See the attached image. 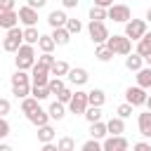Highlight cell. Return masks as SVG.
<instances>
[{
	"instance_id": "obj_18",
	"label": "cell",
	"mask_w": 151,
	"mask_h": 151,
	"mask_svg": "<svg viewBox=\"0 0 151 151\" xmlns=\"http://www.w3.org/2000/svg\"><path fill=\"white\" fill-rule=\"evenodd\" d=\"M142 66H144L142 54H137V52H134V54H132V52H130V54H125V68H127V71H134V73H137Z\"/></svg>"
},
{
	"instance_id": "obj_14",
	"label": "cell",
	"mask_w": 151,
	"mask_h": 151,
	"mask_svg": "<svg viewBox=\"0 0 151 151\" xmlns=\"http://www.w3.org/2000/svg\"><path fill=\"white\" fill-rule=\"evenodd\" d=\"M19 24V14L14 12V9H5V12H0V28H12V26H17Z\"/></svg>"
},
{
	"instance_id": "obj_21",
	"label": "cell",
	"mask_w": 151,
	"mask_h": 151,
	"mask_svg": "<svg viewBox=\"0 0 151 151\" xmlns=\"http://www.w3.org/2000/svg\"><path fill=\"white\" fill-rule=\"evenodd\" d=\"M47 113H50V118H52V120H61V118L66 116V104H61V101L57 99V101H52V104H50Z\"/></svg>"
},
{
	"instance_id": "obj_32",
	"label": "cell",
	"mask_w": 151,
	"mask_h": 151,
	"mask_svg": "<svg viewBox=\"0 0 151 151\" xmlns=\"http://www.w3.org/2000/svg\"><path fill=\"white\" fill-rule=\"evenodd\" d=\"M31 94H33L38 101H42V99L52 97V94H50V90H47V85H31Z\"/></svg>"
},
{
	"instance_id": "obj_38",
	"label": "cell",
	"mask_w": 151,
	"mask_h": 151,
	"mask_svg": "<svg viewBox=\"0 0 151 151\" xmlns=\"http://www.w3.org/2000/svg\"><path fill=\"white\" fill-rule=\"evenodd\" d=\"M73 149H76V142L71 137H61L57 142V151H73Z\"/></svg>"
},
{
	"instance_id": "obj_15",
	"label": "cell",
	"mask_w": 151,
	"mask_h": 151,
	"mask_svg": "<svg viewBox=\"0 0 151 151\" xmlns=\"http://www.w3.org/2000/svg\"><path fill=\"white\" fill-rule=\"evenodd\" d=\"M137 125H139V134L151 139V111H144V113H139V118H137Z\"/></svg>"
},
{
	"instance_id": "obj_10",
	"label": "cell",
	"mask_w": 151,
	"mask_h": 151,
	"mask_svg": "<svg viewBox=\"0 0 151 151\" xmlns=\"http://www.w3.org/2000/svg\"><path fill=\"white\" fill-rule=\"evenodd\" d=\"M19 21L24 24V26H35L38 24V9L35 7H31V5H24V7H19Z\"/></svg>"
},
{
	"instance_id": "obj_11",
	"label": "cell",
	"mask_w": 151,
	"mask_h": 151,
	"mask_svg": "<svg viewBox=\"0 0 151 151\" xmlns=\"http://www.w3.org/2000/svg\"><path fill=\"white\" fill-rule=\"evenodd\" d=\"M47 80H50V71L40 64H33L31 66V83L33 85H47Z\"/></svg>"
},
{
	"instance_id": "obj_28",
	"label": "cell",
	"mask_w": 151,
	"mask_h": 151,
	"mask_svg": "<svg viewBox=\"0 0 151 151\" xmlns=\"http://www.w3.org/2000/svg\"><path fill=\"white\" fill-rule=\"evenodd\" d=\"M94 57H97L99 61H111V59H113V52H111L104 42H99V45H97V50H94Z\"/></svg>"
},
{
	"instance_id": "obj_45",
	"label": "cell",
	"mask_w": 151,
	"mask_h": 151,
	"mask_svg": "<svg viewBox=\"0 0 151 151\" xmlns=\"http://www.w3.org/2000/svg\"><path fill=\"white\" fill-rule=\"evenodd\" d=\"M14 5H17V0H0V12H5V9H14Z\"/></svg>"
},
{
	"instance_id": "obj_33",
	"label": "cell",
	"mask_w": 151,
	"mask_h": 151,
	"mask_svg": "<svg viewBox=\"0 0 151 151\" xmlns=\"http://www.w3.org/2000/svg\"><path fill=\"white\" fill-rule=\"evenodd\" d=\"M64 85H66L64 78H57V76H52V78L47 80V90H50V94H59V90H61Z\"/></svg>"
},
{
	"instance_id": "obj_24",
	"label": "cell",
	"mask_w": 151,
	"mask_h": 151,
	"mask_svg": "<svg viewBox=\"0 0 151 151\" xmlns=\"http://www.w3.org/2000/svg\"><path fill=\"white\" fill-rule=\"evenodd\" d=\"M109 132H106V123H101V120H94V123H90V137H94V139H104Z\"/></svg>"
},
{
	"instance_id": "obj_43",
	"label": "cell",
	"mask_w": 151,
	"mask_h": 151,
	"mask_svg": "<svg viewBox=\"0 0 151 151\" xmlns=\"http://www.w3.org/2000/svg\"><path fill=\"white\" fill-rule=\"evenodd\" d=\"M9 134V123L5 120V116H0V139H5Z\"/></svg>"
},
{
	"instance_id": "obj_8",
	"label": "cell",
	"mask_w": 151,
	"mask_h": 151,
	"mask_svg": "<svg viewBox=\"0 0 151 151\" xmlns=\"http://www.w3.org/2000/svg\"><path fill=\"white\" fill-rule=\"evenodd\" d=\"M130 144H127V139L123 137V134H109L104 142H101V149L104 151H125Z\"/></svg>"
},
{
	"instance_id": "obj_51",
	"label": "cell",
	"mask_w": 151,
	"mask_h": 151,
	"mask_svg": "<svg viewBox=\"0 0 151 151\" xmlns=\"http://www.w3.org/2000/svg\"><path fill=\"white\" fill-rule=\"evenodd\" d=\"M146 106H149V111H151V94H146V101H144Z\"/></svg>"
},
{
	"instance_id": "obj_37",
	"label": "cell",
	"mask_w": 151,
	"mask_h": 151,
	"mask_svg": "<svg viewBox=\"0 0 151 151\" xmlns=\"http://www.w3.org/2000/svg\"><path fill=\"white\" fill-rule=\"evenodd\" d=\"M64 26L68 28V33H71V35H78V33L83 31V24H80L78 19H71V17L66 19V24H64Z\"/></svg>"
},
{
	"instance_id": "obj_2",
	"label": "cell",
	"mask_w": 151,
	"mask_h": 151,
	"mask_svg": "<svg viewBox=\"0 0 151 151\" xmlns=\"http://www.w3.org/2000/svg\"><path fill=\"white\" fill-rule=\"evenodd\" d=\"M113 54H130L132 52V40L127 38V35H109L106 38V42H104Z\"/></svg>"
},
{
	"instance_id": "obj_46",
	"label": "cell",
	"mask_w": 151,
	"mask_h": 151,
	"mask_svg": "<svg viewBox=\"0 0 151 151\" xmlns=\"http://www.w3.org/2000/svg\"><path fill=\"white\" fill-rule=\"evenodd\" d=\"M132 149H134V151H151V144H146V142H137V144H132Z\"/></svg>"
},
{
	"instance_id": "obj_48",
	"label": "cell",
	"mask_w": 151,
	"mask_h": 151,
	"mask_svg": "<svg viewBox=\"0 0 151 151\" xmlns=\"http://www.w3.org/2000/svg\"><path fill=\"white\" fill-rule=\"evenodd\" d=\"M61 5L66 9H73V7H78V0H61Z\"/></svg>"
},
{
	"instance_id": "obj_22",
	"label": "cell",
	"mask_w": 151,
	"mask_h": 151,
	"mask_svg": "<svg viewBox=\"0 0 151 151\" xmlns=\"http://www.w3.org/2000/svg\"><path fill=\"white\" fill-rule=\"evenodd\" d=\"M137 85L144 87V90L151 87V66H142V68L137 71Z\"/></svg>"
},
{
	"instance_id": "obj_50",
	"label": "cell",
	"mask_w": 151,
	"mask_h": 151,
	"mask_svg": "<svg viewBox=\"0 0 151 151\" xmlns=\"http://www.w3.org/2000/svg\"><path fill=\"white\" fill-rule=\"evenodd\" d=\"M142 59H144V61H146V64H149V66H151V50H149V52H146V54H144V57H142Z\"/></svg>"
},
{
	"instance_id": "obj_44",
	"label": "cell",
	"mask_w": 151,
	"mask_h": 151,
	"mask_svg": "<svg viewBox=\"0 0 151 151\" xmlns=\"http://www.w3.org/2000/svg\"><path fill=\"white\" fill-rule=\"evenodd\" d=\"M9 109H12V104H9V99H5V97H0V116H7V113H9Z\"/></svg>"
},
{
	"instance_id": "obj_1",
	"label": "cell",
	"mask_w": 151,
	"mask_h": 151,
	"mask_svg": "<svg viewBox=\"0 0 151 151\" xmlns=\"http://www.w3.org/2000/svg\"><path fill=\"white\" fill-rule=\"evenodd\" d=\"M14 54H17V57H14L17 68L28 71V68L35 64V50H33V45H28V42H21V45H19V50H17Z\"/></svg>"
},
{
	"instance_id": "obj_29",
	"label": "cell",
	"mask_w": 151,
	"mask_h": 151,
	"mask_svg": "<svg viewBox=\"0 0 151 151\" xmlns=\"http://www.w3.org/2000/svg\"><path fill=\"white\" fill-rule=\"evenodd\" d=\"M68 68H71V66H68L66 61H61V59H59V61H54V64H52V68H50V76H57V78H61V76H66V73H68Z\"/></svg>"
},
{
	"instance_id": "obj_3",
	"label": "cell",
	"mask_w": 151,
	"mask_h": 151,
	"mask_svg": "<svg viewBox=\"0 0 151 151\" xmlns=\"http://www.w3.org/2000/svg\"><path fill=\"white\" fill-rule=\"evenodd\" d=\"M21 42H24V31L19 26H12V28H7V35L2 40V50L5 52H17Z\"/></svg>"
},
{
	"instance_id": "obj_19",
	"label": "cell",
	"mask_w": 151,
	"mask_h": 151,
	"mask_svg": "<svg viewBox=\"0 0 151 151\" xmlns=\"http://www.w3.org/2000/svg\"><path fill=\"white\" fill-rule=\"evenodd\" d=\"M106 132H109V134H123V132H125V118H120V116L111 118V120L106 123Z\"/></svg>"
},
{
	"instance_id": "obj_52",
	"label": "cell",
	"mask_w": 151,
	"mask_h": 151,
	"mask_svg": "<svg viewBox=\"0 0 151 151\" xmlns=\"http://www.w3.org/2000/svg\"><path fill=\"white\" fill-rule=\"evenodd\" d=\"M146 21H151V7L146 9Z\"/></svg>"
},
{
	"instance_id": "obj_41",
	"label": "cell",
	"mask_w": 151,
	"mask_h": 151,
	"mask_svg": "<svg viewBox=\"0 0 151 151\" xmlns=\"http://www.w3.org/2000/svg\"><path fill=\"white\" fill-rule=\"evenodd\" d=\"M132 109H134V106H132V104H127V101H125V104H120V106H118V109H116V113H118V116H120V118H130V116H132Z\"/></svg>"
},
{
	"instance_id": "obj_27",
	"label": "cell",
	"mask_w": 151,
	"mask_h": 151,
	"mask_svg": "<svg viewBox=\"0 0 151 151\" xmlns=\"http://www.w3.org/2000/svg\"><path fill=\"white\" fill-rule=\"evenodd\" d=\"M38 47H40V52H52L54 47H57V42L52 40V35H40L38 38V42H35Z\"/></svg>"
},
{
	"instance_id": "obj_42",
	"label": "cell",
	"mask_w": 151,
	"mask_h": 151,
	"mask_svg": "<svg viewBox=\"0 0 151 151\" xmlns=\"http://www.w3.org/2000/svg\"><path fill=\"white\" fill-rule=\"evenodd\" d=\"M99 149H101V142H99V139H94V137H92V139H87V142L83 144V151H99Z\"/></svg>"
},
{
	"instance_id": "obj_30",
	"label": "cell",
	"mask_w": 151,
	"mask_h": 151,
	"mask_svg": "<svg viewBox=\"0 0 151 151\" xmlns=\"http://www.w3.org/2000/svg\"><path fill=\"white\" fill-rule=\"evenodd\" d=\"M149 50H151V33H144V35L137 40V54H142V57H144Z\"/></svg>"
},
{
	"instance_id": "obj_34",
	"label": "cell",
	"mask_w": 151,
	"mask_h": 151,
	"mask_svg": "<svg viewBox=\"0 0 151 151\" xmlns=\"http://www.w3.org/2000/svg\"><path fill=\"white\" fill-rule=\"evenodd\" d=\"M38 104H40V101H38L33 94H28V97H24V99H21V111H24V113H31Z\"/></svg>"
},
{
	"instance_id": "obj_47",
	"label": "cell",
	"mask_w": 151,
	"mask_h": 151,
	"mask_svg": "<svg viewBox=\"0 0 151 151\" xmlns=\"http://www.w3.org/2000/svg\"><path fill=\"white\" fill-rule=\"evenodd\" d=\"M26 5H31V7L40 9V7H45V5H47V0H26Z\"/></svg>"
},
{
	"instance_id": "obj_12",
	"label": "cell",
	"mask_w": 151,
	"mask_h": 151,
	"mask_svg": "<svg viewBox=\"0 0 151 151\" xmlns=\"http://www.w3.org/2000/svg\"><path fill=\"white\" fill-rule=\"evenodd\" d=\"M26 118H28V123H33L35 127H40V125H45V123H50V113L45 111V109H40V104L31 111V113H26Z\"/></svg>"
},
{
	"instance_id": "obj_25",
	"label": "cell",
	"mask_w": 151,
	"mask_h": 151,
	"mask_svg": "<svg viewBox=\"0 0 151 151\" xmlns=\"http://www.w3.org/2000/svg\"><path fill=\"white\" fill-rule=\"evenodd\" d=\"M17 85H31V76L24 68H17L12 76V87H17Z\"/></svg>"
},
{
	"instance_id": "obj_40",
	"label": "cell",
	"mask_w": 151,
	"mask_h": 151,
	"mask_svg": "<svg viewBox=\"0 0 151 151\" xmlns=\"http://www.w3.org/2000/svg\"><path fill=\"white\" fill-rule=\"evenodd\" d=\"M71 97H73V90H71V87H66V85H64V87L59 90V94H57V99H59L61 104H68V101H71Z\"/></svg>"
},
{
	"instance_id": "obj_49",
	"label": "cell",
	"mask_w": 151,
	"mask_h": 151,
	"mask_svg": "<svg viewBox=\"0 0 151 151\" xmlns=\"http://www.w3.org/2000/svg\"><path fill=\"white\" fill-rule=\"evenodd\" d=\"M94 5H99V7H111L113 0H94Z\"/></svg>"
},
{
	"instance_id": "obj_16",
	"label": "cell",
	"mask_w": 151,
	"mask_h": 151,
	"mask_svg": "<svg viewBox=\"0 0 151 151\" xmlns=\"http://www.w3.org/2000/svg\"><path fill=\"white\" fill-rule=\"evenodd\" d=\"M66 19H68V17H66V12H64V9H52V12L47 14V24H50L52 28L64 26V24H66Z\"/></svg>"
},
{
	"instance_id": "obj_6",
	"label": "cell",
	"mask_w": 151,
	"mask_h": 151,
	"mask_svg": "<svg viewBox=\"0 0 151 151\" xmlns=\"http://www.w3.org/2000/svg\"><path fill=\"white\" fill-rule=\"evenodd\" d=\"M106 19H113L118 24H125L127 19H132V12H130L127 5H111V7H106Z\"/></svg>"
},
{
	"instance_id": "obj_36",
	"label": "cell",
	"mask_w": 151,
	"mask_h": 151,
	"mask_svg": "<svg viewBox=\"0 0 151 151\" xmlns=\"http://www.w3.org/2000/svg\"><path fill=\"white\" fill-rule=\"evenodd\" d=\"M90 19H94V21H104V19H106V7L92 5V9H90Z\"/></svg>"
},
{
	"instance_id": "obj_13",
	"label": "cell",
	"mask_w": 151,
	"mask_h": 151,
	"mask_svg": "<svg viewBox=\"0 0 151 151\" xmlns=\"http://www.w3.org/2000/svg\"><path fill=\"white\" fill-rule=\"evenodd\" d=\"M66 78H68V83H71V85H85L90 76H87V71H85V68H80V66H78V68H68Z\"/></svg>"
},
{
	"instance_id": "obj_4",
	"label": "cell",
	"mask_w": 151,
	"mask_h": 151,
	"mask_svg": "<svg viewBox=\"0 0 151 151\" xmlns=\"http://www.w3.org/2000/svg\"><path fill=\"white\" fill-rule=\"evenodd\" d=\"M146 33V21L144 19H127L125 21V35L130 40H139Z\"/></svg>"
},
{
	"instance_id": "obj_5",
	"label": "cell",
	"mask_w": 151,
	"mask_h": 151,
	"mask_svg": "<svg viewBox=\"0 0 151 151\" xmlns=\"http://www.w3.org/2000/svg\"><path fill=\"white\" fill-rule=\"evenodd\" d=\"M87 33H90V38H92V42H106V38H109V28H106V24L104 21H94V19H90V26H87Z\"/></svg>"
},
{
	"instance_id": "obj_26",
	"label": "cell",
	"mask_w": 151,
	"mask_h": 151,
	"mask_svg": "<svg viewBox=\"0 0 151 151\" xmlns=\"http://www.w3.org/2000/svg\"><path fill=\"white\" fill-rule=\"evenodd\" d=\"M85 120L87 123H94V120H101V106H92V104H87V109H85Z\"/></svg>"
},
{
	"instance_id": "obj_39",
	"label": "cell",
	"mask_w": 151,
	"mask_h": 151,
	"mask_svg": "<svg viewBox=\"0 0 151 151\" xmlns=\"http://www.w3.org/2000/svg\"><path fill=\"white\" fill-rule=\"evenodd\" d=\"M12 94L17 99H24V97L31 94V85H17V87H12Z\"/></svg>"
},
{
	"instance_id": "obj_31",
	"label": "cell",
	"mask_w": 151,
	"mask_h": 151,
	"mask_svg": "<svg viewBox=\"0 0 151 151\" xmlns=\"http://www.w3.org/2000/svg\"><path fill=\"white\" fill-rule=\"evenodd\" d=\"M38 38H40V33H38V28H35V26H26V28H24V42L35 45V42H38Z\"/></svg>"
},
{
	"instance_id": "obj_35",
	"label": "cell",
	"mask_w": 151,
	"mask_h": 151,
	"mask_svg": "<svg viewBox=\"0 0 151 151\" xmlns=\"http://www.w3.org/2000/svg\"><path fill=\"white\" fill-rule=\"evenodd\" d=\"M54 61H57V59L52 57V52H42V54H40L38 59H35V64H40V66H45L47 71L52 68V64H54Z\"/></svg>"
},
{
	"instance_id": "obj_7",
	"label": "cell",
	"mask_w": 151,
	"mask_h": 151,
	"mask_svg": "<svg viewBox=\"0 0 151 151\" xmlns=\"http://www.w3.org/2000/svg\"><path fill=\"white\" fill-rule=\"evenodd\" d=\"M85 109H87V92L76 90V92H73V97H71V101H68V111H71V113H76V116H83V113H85Z\"/></svg>"
},
{
	"instance_id": "obj_20",
	"label": "cell",
	"mask_w": 151,
	"mask_h": 151,
	"mask_svg": "<svg viewBox=\"0 0 151 151\" xmlns=\"http://www.w3.org/2000/svg\"><path fill=\"white\" fill-rule=\"evenodd\" d=\"M54 137H57V132H54V127H52L50 123H45V125L38 127V142H40V144H45V142H54Z\"/></svg>"
},
{
	"instance_id": "obj_23",
	"label": "cell",
	"mask_w": 151,
	"mask_h": 151,
	"mask_svg": "<svg viewBox=\"0 0 151 151\" xmlns=\"http://www.w3.org/2000/svg\"><path fill=\"white\" fill-rule=\"evenodd\" d=\"M104 101H106L104 90L94 87V90H90V92H87V104H92V106H104Z\"/></svg>"
},
{
	"instance_id": "obj_17",
	"label": "cell",
	"mask_w": 151,
	"mask_h": 151,
	"mask_svg": "<svg viewBox=\"0 0 151 151\" xmlns=\"http://www.w3.org/2000/svg\"><path fill=\"white\" fill-rule=\"evenodd\" d=\"M52 40H54L57 45H68V40H71L68 28H66V26H57V28H52Z\"/></svg>"
},
{
	"instance_id": "obj_9",
	"label": "cell",
	"mask_w": 151,
	"mask_h": 151,
	"mask_svg": "<svg viewBox=\"0 0 151 151\" xmlns=\"http://www.w3.org/2000/svg\"><path fill=\"white\" fill-rule=\"evenodd\" d=\"M125 101L132 104V106H144V101H146V90L139 87V85L127 87V90H125Z\"/></svg>"
}]
</instances>
